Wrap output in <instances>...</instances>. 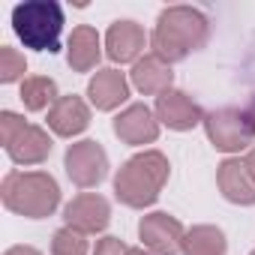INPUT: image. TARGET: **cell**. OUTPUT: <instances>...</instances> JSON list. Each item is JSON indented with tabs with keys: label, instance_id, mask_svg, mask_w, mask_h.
<instances>
[{
	"label": "cell",
	"instance_id": "obj_18",
	"mask_svg": "<svg viewBox=\"0 0 255 255\" xmlns=\"http://www.w3.org/2000/svg\"><path fill=\"white\" fill-rule=\"evenodd\" d=\"M183 255H225L228 240L216 225H192L183 237Z\"/></svg>",
	"mask_w": 255,
	"mask_h": 255
},
{
	"label": "cell",
	"instance_id": "obj_12",
	"mask_svg": "<svg viewBox=\"0 0 255 255\" xmlns=\"http://www.w3.org/2000/svg\"><path fill=\"white\" fill-rule=\"evenodd\" d=\"M147 45V33L141 24L123 18V21H114L105 33V54L114 60V63H138L141 60V51Z\"/></svg>",
	"mask_w": 255,
	"mask_h": 255
},
{
	"label": "cell",
	"instance_id": "obj_8",
	"mask_svg": "<svg viewBox=\"0 0 255 255\" xmlns=\"http://www.w3.org/2000/svg\"><path fill=\"white\" fill-rule=\"evenodd\" d=\"M111 129L123 144L141 147V144H153L159 138V120H156L153 108H147L144 102H132L114 117Z\"/></svg>",
	"mask_w": 255,
	"mask_h": 255
},
{
	"label": "cell",
	"instance_id": "obj_16",
	"mask_svg": "<svg viewBox=\"0 0 255 255\" xmlns=\"http://www.w3.org/2000/svg\"><path fill=\"white\" fill-rule=\"evenodd\" d=\"M129 81L138 93L144 96H159L165 90H171L174 84V72L165 60H159L156 54H144L138 63H132V72H129Z\"/></svg>",
	"mask_w": 255,
	"mask_h": 255
},
{
	"label": "cell",
	"instance_id": "obj_3",
	"mask_svg": "<svg viewBox=\"0 0 255 255\" xmlns=\"http://www.w3.org/2000/svg\"><path fill=\"white\" fill-rule=\"evenodd\" d=\"M6 210L24 219H45L60 204V186L48 171H9L0 183Z\"/></svg>",
	"mask_w": 255,
	"mask_h": 255
},
{
	"label": "cell",
	"instance_id": "obj_5",
	"mask_svg": "<svg viewBox=\"0 0 255 255\" xmlns=\"http://www.w3.org/2000/svg\"><path fill=\"white\" fill-rule=\"evenodd\" d=\"M204 132L219 153H240L255 141V123L240 108H216L204 114Z\"/></svg>",
	"mask_w": 255,
	"mask_h": 255
},
{
	"label": "cell",
	"instance_id": "obj_27",
	"mask_svg": "<svg viewBox=\"0 0 255 255\" xmlns=\"http://www.w3.org/2000/svg\"><path fill=\"white\" fill-rule=\"evenodd\" d=\"M246 114L252 117V123H255V96H252V102H249V108H246Z\"/></svg>",
	"mask_w": 255,
	"mask_h": 255
},
{
	"label": "cell",
	"instance_id": "obj_13",
	"mask_svg": "<svg viewBox=\"0 0 255 255\" xmlns=\"http://www.w3.org/2000/svg\"><path fill=\"white\" fill-rule=\"evenodd\" d=\"M48 129L54 132V135H60V138H75V135H81L87 126H90V105L81 99V96H75V93H69V96H60L51 108H48Z\"/></svg>",
	"mask_w": 255,
	"mask_h": 255
},
{
	"label": "cell",
	"instance_id": "obj_6",
	"mask_svg": "<svg viewBox=\"0 0 255 255\" xmlns=\"http://www.w3.org/2000/svg\"><path fill=\"white\" fill-rule=\"evenodd\" d=\"M63 168H66V177L78 186V189H90V186H99L108 174V153L102 150L99 141H75L66 147V156H63Z\"/></svg>",
	"mask_w": 255,
	"mask_h": 255
},
{
	"label": "cell",
	"instance_id": "obj_24",
	"mask_svg": "<svg viewBox=\"0 0 255 255\" xmlns=\"http://www.w3.org/2000/svg\"><path fill=\"white\" fill-rule=\"evenodd\" d=\"M3 255H42L36 246H24V243H18V246H9Z\"/></svg>",
	"mask_w": 255,
	"mask_h": 255
},
{
	"label": "cell",
	"instance_id": "obj_19",
	"mask_svg": "<svg viewBox=\"0 0 255 255\" xmlns=\"http://www.w3.org/2000/svg\"><path fill=\"white\" fill-rule=\"evenodd\" d=\"M21 102L27 111H45L51 108L60 96H57V81L48 78V75H30L21 81Z\"/></svg>",
	"mask_w": 255,
	"mask_h": 255
},
{
	"label": "cell",
	"instance_id": "obj_9",
	"mask_svg": "<svg viewBox=\"0 0 255 255\" xmlns=\"http://www.w3.org/2000/svg\"><path fill=\"white\" fill-rule=\"evenodd\" d=\"M153 114H156V120H159L162 126H168V129H174V132H189V129H195L198 123H204L201 105H198L189 93L174 90V87L156 96Z\"/></svg>",
	"mask_w": 255,
	"mask_h": 255
},
{
	"label": "cell",
	"instance_id": "obj_22",
	"mask_svg": "<svg viewBox=\"0 0 255 255\" xmlns=\"http://www.w3.org/2000/svg\"><path fill=\"white\" fill-rule=\"evenodd\" d=\"M24 117L15 111H0V138H3V147H9L21 132H24Z\"/></svg>",
	"mask_w": 255,
	"mask_h": 255
},
{
	"label": "cell",
	"instance_id": "obj_7",
	"mask_svg": "<svg viewBox=\"0 0 255 255\" xmlns=\"http://www.w3.org/2000/svg\"><path fill=\"white\" fill-rule=\"evenodd\" d=\"M138 237H141V246L156 252V255H177L183 249L186 228L177 216H171L165 210H153V213L141 216Z\"/></svg>",
	"mask_w": 255,
	"mask_h": 255
},
{
	"label": "cell",
	"instance_id": "obj_1",
	"mask_svg": "<svg viewBox=\"0 0 255 255\" xmlns=\"http://www.w3.org/2000/svg\"><path fill=\"white\" fill-rule=\"evenodd\" d=\"M210 36V24H207V15L195 6H165L156 18V27L150 33V54H156L159 60H165L168 66L171 63H180L186 60L192 51L204 48Z\"/></svg>",
	"mask_w": 255,
	"mask_h": 255
},
{
	"label": "cell",
	"instance_id": "obj_28",
	"mask_svg": "<svg viewBox=\"0 0 255 255\" xmlns=\"http://www.w3.org/2000/svg\"><path fill=\"white\" fill-rule=\"evenodd\" d=\"M249 255H255V249H252V252H249Z\"/></svg>",
	"mask_w": 255,
	"mask_h": 255
},
{
	"label": "cell",
	"instance_id": "obj_17",
	"mask_svg": "<svg viewBox=\"0 0 255 255\" xmlns=\"http://www.w3.org/2000/svg\"><path fill=\"white\" fill-rule=\"evenodd\" d=\"M51 147H54V141H51V135L42 129V126L27 123L24 132L6 147V153H9V159H12L15 165H39V162L48 159Z\"/></svg>",
	"mask_w": 255,
	"mask_h": 255
},
{
	"label": "cell",
	"instance_id": "obj_10",
	"mask_svg": "<svg viewBox=\"0 0 255 255\" xmlns=\"http://www.w3.org/2000/svg\"><path fill=\"white\" fill-rule=\"evenodd\" d=\"M63 219L69 228H75L81 234H99L111 222V204H108V198H102L96 192H81L63 207Z\"/></svg>",
	"mask_w": 255,
	"mask_h": 255
},
{
	"label": "cell",
	"instance_id": "obj_2",
	"mask_svg": "<svg viewBox=\"0 0 255 255\" xmlns=\"http://www.w3.org/2000/svg\"><path fill=\"white\" fill-rule=\"evenodd\" d=\"M168 174H171V165L162 150H141L117 168L114 195L126 207L144 210V207L156 204L162 186L168 183Z\"/></svg>",
	"mask_w": 255,
	"mask_h": 255
},
{
	"label": "cell",
	"instance_id": "obj_23",
	"mask_svg": "<svg viewBox=\"0 0 255 255\" xmlns=\"http://www.w3.org/2000/svg\"><path fill=\"white\" fill-rule=\"evenodd\" d=\"M90 255H129V246H126L120 237H102V240H96V249L90 252Z\"/></svg>",
	"mask_w": 255,
	"mask_h": 255
},
{
	"label": "cell",
	"instance_id": "obj_4",
	"mask_svg": "<svg viewBox=\"0 0 255 255\" xmlns=\"http://www.w3.org/2000/svg\"><path fill=\"white\" fill-rule=\"evenodd\" d=\"M63 6L57 0H24L12 9V30L24 42V48L33 51H60V33H63Z\"/></svg>",
	"mask_w": 255,
	"mask_h": 255
},
{
	"label": "cell",
	"instance_id": "obj_11",
	"mask_svg": "<svg viewBox=\"0 0 255 255\" xmlns=\"http://www.w3.org/2000/svg\"><path fill=\"white\" fill-rule=\"evenodd\" d=\"M216 186H219L222 198L231 204H240V207L255 204V177L246 168V159H237V156L222 159L216 168Z\"/></svg>",
	"mask_w": 255,
	"mask_h": 255
},
{
	"label": "cell",
	"instance_id": "obj_21",
	"mask_svg": "<svg viewBox=\"0 0 255 255\" xmlns=\"http://www.w3.org/2000/svg\"><path fill=\"white\" fill-rule=\"evenodd\" d=\"M24 72H27V60H24V54H21L18 48H12V45H3V48H0V81H3V84H12V81H18Z\"/></svg>",
	"mask_w": 255,
	"mask_h": 255
},
{
	"label": "cell",
	"instance_id": "obj_20",
	"mask_svg": "<svg viewBox=\"0 0 255 255\" xmlns=\"http://www.w3.org/2000/svg\"><path fill=\"white\" fill-rule=\"evenodd\" d=\"M87 234L63 225L60 231H54L51 237V255H87Z\"/></svg>",
	"mask_w": 255,
	"mask_h": 255
},
{
	"label": "cell",
	"instance_id": "obj_15",
	"mask_svg": "<svg viewBox=\"0 0 255 255\" xmlns=\"http://www.w3.org/2000/svg\"><path fill=\"white\" fill-rule=\"evenodd\" d=\"M99 57H102V39H99L96 27H90V24L72 27L69 42H66V60H69L72 72H90V69H96Z\"/></svg>",
	"mask_w": 255,
	"mask_h": 255
},
{
	"label": "cell",
	"instance_id": "obj_26",
	"mask_svg": "<svg viewBox=\"0 0 255 255\" xmlns=\"http://www.w3.org/2000/svg\"><path fill=\"white\" fill-rule=\"evenodd\" d=\"M129 255H156V252H150V249H144V246H132Z\"/></svg>",
	"mask_w": 255,
	"mask_h": 255
},
{
	"label": "cell",
	"instance_id": "obj_25",
	"mask_svg": "<svg viewBox=\"0 0 255 255\" xmlns=\"http://www.w3.org/2000/svg\"><path fill=\"white\" fill-rule=\"evenodd\" d=\"M246 168L252 171V177H255V144L249 147V153H246Z\"/></svg>",
	"mask_w": 255,
	"mask_h": 255
},
{
	"label": "cell",
	"instance_id": "obj_14",
	"mask_svg": "<svg viewBox=\"0 0 255 255\" xmlns=\"http://www.w3.org/2000/svg\"><path fill=\"white\" fill-rule=\"evenodd\" d=\"M87 99L96 111H114L129 99V81L120 69H99L87 81Z\"/></svg>",
	"mask_w": 255,
	"mask_h": 255
}]
</instances>
